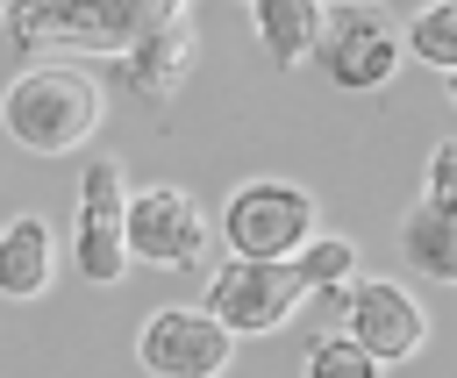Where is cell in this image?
<instances>
[{
	"label": "cell",
	"instance_id": "cell-18",
	"mask_svg": "<svg viewBox=\"0 0 457 378\" xmlns=\"http://www.w3.org/2000/svg\"><path fill=\"white\" fill-rule=\"evenodd\" d=\"M450 107H457V71H450Z\"/></svg>",
	"mask_w": 457,
	"mask_h": 378
},
{
	"label": "cell",
	"instance_id": "cell-12",
	"mask_svg": "<svg viewBox=\"0 0 457 378\" xmlns=\"http://www.w3.org/2000/svg\"><path fill=\"white\" fill-rule=\"evenodd\" d=\"M250 21H257V43L271 64H300V57H314L321 0H250Z\"/></svg>",
	"mask_w": 457,
	"mask_h": 378
},
{
	"label": "cell",
	"instance_id": "cell-15",
	"mask_svg": "<svg viewBox=\"0 0 457 378\" xmlns=\"http://www.w3.org/2000/svg\"><path fill=\"white\" fill-rule=\"evenodd\" d=\"M407 50L436 71H457V0H428L414 21H407Z\"/></svg>",
	"mask_w": 457,
	"mask_h": 378
},
{
	"label": "cell",
	"instance_id": "cell-13",
	"mask_svg": "<svg viewBox=\"0 0 457 378\" xmlns=\"http://www.w3.org/2000/svg\"><path fill=\"white\" fill-rule=\"evenodd\" d=\"M400 250H407V264H414V271H428V278L457 285V214H443V207L414 200V207L400 214Z\"/></svg>",
	"mask_w": 457,
	"mask_h": 378
},
{
	"label": "cell",
	"instance_id": "cell-8",
	"mask_svg": "<svg viewBox=\"0 0 457 378\" xmlns=\"http://www.w3.org/2000/svg\"><path fill=\"white\" fill-rule=\"evenodd\" d=\"M336 307H343V335L378 364H407L428 342V314L400 278H350L336 292Z\"/></svg>",
	"mask_w": 457,
	"mask_h": 378
},
{
	"label": "cell",
	"instance_id": "cell-4",
	"mask_svg": "<svg viewBox=\"0 0 457 378\" xmlns=\"http://www.w3.org/2000/svg\"><path fill=\"white\" fill-rule=\"evenodd\" d=\"M129 171L121 157H93L79 178V207H71V257L86 285H121L129 278Z\"/></svg>",
	"mask_w": 457,
	"mask_h": 378
},
{
	"label": "cell",
	"instance_id": "cell-9",
	"mask_svg": "<svg viewBox=\"0 0 457 378\" xmlns=\"http://www.w3.org/2000/svg\"><path fill=\"white\" fill-rule=\"evenodd\" d=\"M136 364L150 378H221L236 364V335L207 307H157L136 335Z\"/></svg>",
	"mask_w": 457,
	"mask_h": 378
},
{
	"label": "cell",
	"instance_id": "cell-7",
	"mask_svg": "<svg viewBox=\"0 0 457 378\" xmlns=\"http://www.w3.org/2000/svg\"><path fill=\"white\" fill-rule=\"evenodd\" d=\"M129 264H157V271H193L207 257V214L186 185H143L129 193Z\"/></svg>",
	"mask_w": 457,
	"mask_h": 378
},
{
	"label": "cell",
	"instance_id": "cell-19",
	"mask_svg": "<svg viewBox=\"0 0 457 378\" xmlns=\"http://www.w3.org/2000/svg\"><path fill=\"white\" fill-rule=\"evenodd\" d=\"M321 7H357V0H321Z\"/></svg>",
	"mask_w": 457,
	"mask_h": 378
},
{
	"label": "cell",
	"instance_id": "cell-14",
	"mask_svg": "<svg viewBox=\"0 0 457 378\" xmlns=\"http://www.w3.org/2000/svg\"><path fill=\"white\" fill-rule=\"evenodd\" d=\"M293 264H300L307 292H336V285L357 278V242H350V235H307V242L293 250Z\"/></svg>",
	"mask_w": 457,
	"mask_h": 378
},
{
	"label": "cell",
	"instance_id": "cell-1",
	"mask_svg": "<svg viewBox=\"0 0 457 378\" xmlns=\"http://www.w3.org/2000/svg\"><path fill=\"white\" fill-rule=\"evenodd\" d=\"M186 0H0V21L21 50H71V57H121Z\"/></svg>",
	"mask_w": 457,
	"mask_h": 378
},
{
	"label": "cell",
	"instance_id": "cell-5",
	"mask_svg": "<svg viewBox=\"0 0 457 378\" xmlns=\"http://www.w3.org/2000/svg\"><path fill=\"white\" fill-rule=\"evenodd\" d=\"M314 57H321L328 86L371 93V86H386L393 64H400V21H393L378 0L328 7V14H321V36H314Z\"/></svg>",
	"mask_w": 457,
	"mask_h": 378
},
{
	"label": "cell",
	"instance_id": "cell-2",
	"mask_svg": "<svg viewBox=\"0 0 457 378\" xmlns=\"http://www.w3.org/2000/svg\"><path fill=\"white\" fill-rule=\"evenodd\" d=\"M100 107L107 93L86 64H29L0 93V128L36 157H64L100 128Z\"/></svg>",
	"mask_w": 457,
	"mask_h": 378
},
{
	"label": "cell",
	"instance_id": "cell-3",
	"mask_svg": "<svg viewBox=\"0 0 457 378\" xmlns=\"http://www.w3.org/2000/svg\"><path fill=\"white\" fill-rule=\"evenodd\" d=\"M300 300H307V278L293 257H228L207 278V314L228 335H271L300 314Z\"/></svg>",
	"mask_w": 457,
	"mask_h": 378
},
{
	"label": "cell",
	"instance_id": "cell-10",
	"mask_svg": "<svg viewBox=\"0 0 457 378\" xmlns=\"http://www.w3.org/2000/svg\"><path fill=\"white\" fill-rule=\"evenodd\" d=\"M193 57H200V36H193V21H186V14H171V21H157L143 43H129V50H121V78H129V93H136V100H171V93L186 86Z\"/></svg>",
	"mask_w": 457,
	"mask_h": 378
},
{
	"label": "cell",
	"instance_id": "cell-11",
	"mask_svg": "<svg viewBox=\"0 0 457 378\" xmlns=\"http://www.w3.org/2000/svg\"><path fill=\"white\" fill-rule=\"evenodd\" d=\"M50 264H57V242L36 214H14L0 228V300H36L50 285Z\"/></svg>",
	"mask_w": 457,
	"mask_h": 378
},
{
	"label": "cell",
	"instance_id": "cell-17",
	"mask_svg": "<svg viewBox=\"0 0 457 378\" xmlns=\"http://www.w3.org/2000/svg\"><path fill=\"white\" fill-rule=\"evenodd\" d=\"M421 200H428V207H443V214H457V136H450V143H436L428 178H421Z\"/></svg>",
	"mask_w": 457,
	"mask_h": 378
},
{
	"label": "cell",
	"instance_id": "cell-16",
	"mask_svg": "<svg viewBox=\"0 0 457 378\" xmlns=\"http://www.w3.org/2000/svg\"><path fill=\"white\" fill-rule=\"evenodd\" d=\"M307 378H386V364L364 357V349L336 328V335H314V342H307Z\"/></svg>",
	"mask_w": 457,
	"mask_h": 378
},
{
	"label": "cell",
	"instance_id": "cell-6",
	"mask_svg": "<svg viewBox=\"0 0 457 378\" xmlns=\"http://www.w3.org/2000/svg\"><path fill=\"white\" fill-rule=\"evenodd\" d=\"M221 235L236 257H293L314 235V193H300L293 178H250L228 193Z\"/></svg>",
	"mask_w": 457,
	"mask_h": 378
}]
</instances>
